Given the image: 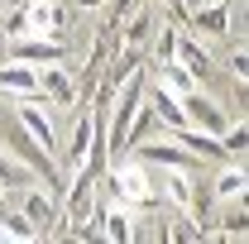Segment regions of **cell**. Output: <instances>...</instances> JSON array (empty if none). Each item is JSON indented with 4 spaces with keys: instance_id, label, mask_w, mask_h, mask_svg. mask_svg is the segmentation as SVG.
Returning a JSON list of instances; mask_svg holds the SVG:
<instances>
[{
    "instance_id": "obj_9",
    "label": "cell",
    "mask_w": 249,
    "mask_h": 244,
    "mask_svg": "<svg viewBox=\"0 0 249 244\" xmlns=\"http://www.w3.org/2000/svg\"><path fill=\"white\" fill-rule=\"evenodd\" d=\"M38 96L53 105H77V87H72V77L62 72V62H53V67H38Z\"/></svg>"
},
{
    "instance_id": "obj_8",
    "label": "cell",
    "mask_w": 249,
    "mask_h": 244,
    "mask_svg": "<svg viewBox=\"0 0 249 244\" xmlns=\"http://www.w3.org/2000/svg\"><path fill=\"white\" fill-rule=\"evenodd\" d=\"M0 96H38V67L29 62H0Z\"/></svg>"
},
{
    "instance_id": "obj_11",
    "label": "cell",
    "mask_w": 249,
    "mask_h": 244,
    "mask_svg": "<svg viewBox=\"0 0 249 244\" xmlns=\"http://www.w3.org/2000/svg\"><path fill=\"white\" fill-rule=\"evenodd\" d=\"M225 5H230V0H201V5H192V10H187L192 29H201V34H216V38H225Z\"/></svg>"
},
{
    "instance_id": "obj_6",
    "label": "cell",
    "mask_w": 249,
    "mask_h": 244,
    "mask_svg": "<svg viewBox=\"0 0 249 244\" xmlns=\"http://www.w3.org/2000/svg\"><path fill=\"white\" fill-rule=\"evenodd\" d=\"M96 220H101V235H106V244H134V211H129V206H120V201H106V206L96 211Z\"/></svg>"
},
{
    "instance_id": "obj_3",
    "label": "cell",
    "mask_w": 249,
    "mask_h": 244,
    "mask_svg": "<svg viewBox=\"0 0 249 244\" xmlns=\"http://www.w3.org/2000/svg\"><path fill=\"white\" fill-rule=\"evenodd\" d=\"M158 192H163V196H168V201H173V206H178V211L187 215V220H192V225H196V187H192V173H178V168H158Z\"/></svg>"
},
{
    "instance_id": "obj_10",
    "label": "cell",
    "mask_w": 249,
    "mask_h": 244,
    "mask_svg": "<svg viewBox=\"0 0 249 244\" xmlns=\"http://www.w3.org/2000/svg\"><path fill=\"white\" fill-rule=\"evenodd\" d=\"M53 211H58V187H29L24 196V220L34 230H48L53 225Z\"/></svg>"
},
{
    "instance_id": "obj_7",
    "label": "cell",
    "mask_w": 249,
    "mask_h": 244,
    "mask_svg": "<svg viewBox=\"0 0 249 244\" xmlns=\"http://www.w3.org/2000/svg\"><path fill=\"white\" fill-rule=\"evenodd\" d=\"M91 129H96V110H82V115L72 120V139H67V153H62V168H67V173H77V168L87 163V153H91Z\"/></svg>"
},
{
    "instance_id": "obj_18",
    "label": "cell",
    "mask_w": 249,
    "mask_h": 244,
    "mask_svg": "<svg viewBox=\"0 0 249 244\" xmlns=\"http://www.w3.org/2000/svg\"><path fill=\"white\" fill-rule=\"evenodd\" d=\"M106 0H77V10H101Z\"/></svg>"
},
{
    "instance_id": "obj_13",
    "label": "cell",
    "mask_w": 249,
    "mask_h": 244,
    "mask_svg": "<svg viewBox=\"0 0 249 244\" xmlns=\"http://www.w3.org/2000/svg\"><path fill=\"white\" fill-rule=\"evenodd\" d=\"M173 62H182L192 77H206L211 72V58H206V48L196 43V38H187V34H178V48H173Z\"/></svg>"
},
{
    "instance_id": "obj_4",
    "label": "cell",
    "mask_w": 249,
    "mask_h": 244,
    "mask_svg": "<svg viewBox=\"0 0 249 244\" xmlns=\"http://www.w3.org/2000/svg\"><path fill=\"white\" fill-rule=\"evenodd\" d=\"M67 58V48H62V38H15V48H10V62H29V67H53V62Z\"/></svg>"
},
{
    "instance_id": "obj_5",
    "label": "cell",
    "mask_w": 249,
    "mask_h": 244,
    "mask_svg": "<svg viewBox=\"0 0 249 244\" xmlns=\"http://www.w3.org/2000/svg\"><path fill=\"white\" fill-rule=\"evenodd\" d=\"M178 105H182V115H187L192 129H206V134H216V139H220V129H225V110H220L206 91H187Z\"/></svg>"
},
{
    "instance_id": "obj_1",
    "label": "cell",
    "mask_w": 249,
    "mask_h": 244,
    "mask_svg": "<svg viewBox=\"0 0 249 244\" xmlns=\"http://www.w3.org/2000/svg\"><path fill=\"white\" fill-rule=\"evenodd\" d=\"M15 124L29 134L34 144L43 153H58V120H53V105L43 101V96H19V105H15Z\"/></svg>"
},
{
    "instance_id": "obj_12",
    "label": "cell",
    "mask_w": 249,
    "mask_h": 244,
    "mask_svg": "<svg viewBox=\"0 0 249 244\" xmlns=\"http://www.w3.org/2000/svg\"><path fill=\"white\" fill-rule=\"evenodd\" d=\"M15 187H38V173H34L24 158L0 149V192H15Z\"/></svg>"
},
{
    "instance_id": "obj_14",
    "label": "cell",
    "mask_w": 249,
    "mask_h": 244,
    "mask_svg": "<svg viewBox=\"0 0 249 244\" xmlns=\"http://www.w3.org/2000/svg\"><path fill=\"white\" fill-rule=\"evenodd\" d=\"M158 87H163L168 96H178V101H182L187 91H196V77L187 72L182 62H158Z\"/></svg>"
},
{
    "instance_id": "obj_16",
    "label": "cell",
    "mask_w": 249,
    "mask_h": 244,
    "mask_svg": "<svg viewBox=\"0 0 249 244\" xmlns=\"http://www.w3.org/2000/svg\"><path fill=\"white\" fill-rule=\"evenodd\" d=\"M230 72H235V82H245V72H249V58H245V48H235V53H230Z\"/></svg>"
},
{
    "instance_id": "obj_17",
    "label": "cell",
    "mask_w": 249,
    "mask_h": 244,
    "mask_svg": "<svg viewBox=\"0 0 249 244\" xmlns=\"http://www.w3.org/2000/svg\"><path fill=\"white\" fill-rule=\"evenodd\" d=\"M158 244H182L178 240V225H163V220H158Z\"/></svg>"
},
{
    "instance_id": "obj_2",
    "label": "cell",
    "mask_w": 249,
    "mask_h": 244,
    "mask_svg": "<svg viewBox=\"0 0 249 244\" xmlns=\"http://www.w3.org/2000/svg\"><path fill=\"white\" fill-rule=\"evenodd\" d=\"M129 153H134L144 168H178V173H196V163H201V158H192L178 139H149V144H134Z\"/></svg>"
},
{
    "instance_id": "obj_15",
    "label": "cell",
    "mask_w": 249,
    "mask_h": 244,
    "mask_svg": "<svg viewBox=\"0 0 249 244\" xmlns=\"http://www.w3.org/2000/svg\"><path fill=\"white\" fill-rule=\"evenodd\" d=\"M216 196L220 201H245V163L225 168V173L216 177Z\"/></svg>"
}]
</instances>
